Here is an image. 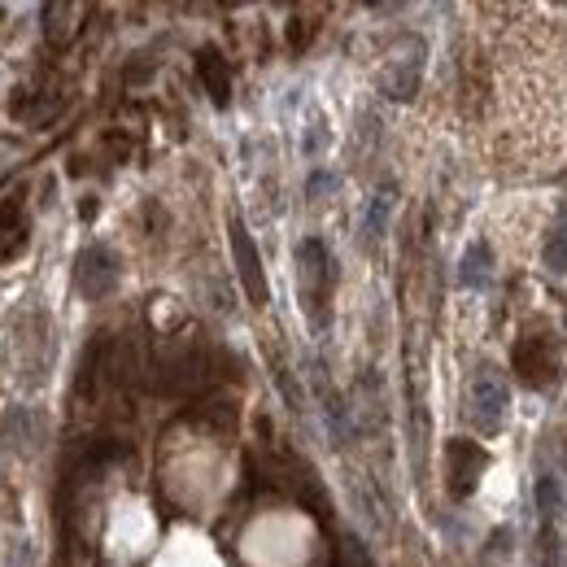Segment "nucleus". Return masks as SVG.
I'll list each match as a JSON object with an SVG mask.
<instances>
[{
	"instance_id": "1",
	"label": "nucleus",
	"mask_w": 567,
	"mask_h": 567,
	"mask_svg": "<svg viewBox=\"0 0 567 567\" xmlns=\"http://www.w3.org/2000/svg\"><path fill=\"white\" fill-rule=\"evenodd\" d=\"M467 420L481 436H494L511 420V384L497 367H476L467 384Z\"/></svg>"
},
{
	"instance_id": "2",
	"label": "nucleus",
	"mask_w": 567,
	"mask_h": 567,
	"mask_svg": "<svg viewBox=\"0 0 567 567\" xmlns=\"http://www.w3.org/2000/svg\"><path fill=\"white\" fill-rule=\"evenodd\" d=\"M511 367L528 389H550L559 380V341L550 332H524L511 350Z\"/></svg>"
},
{
	"instance_id": "3",
	"label": "nucleus",
	"mask_w": 567,
	"mask_h": 567,
	"mask_svg": "<svg viewBox=\"0 0 567 567\" xmlns=\"http://www.w3.org/2000/svg\"><path fill=\"white\" fill-rule=\"evenodd\" d=\"M74 284H79V292H83L87 301L110 297V292L118 288V258H114L105 245H87V249L79 254V262H74Z\"/></svg>"
},
{
	"instance_id": "4",
	"label": "nucleus",
	"mask_w": 567,
	"mask_h": 567,
	"mask_svg": "<svg viewBox=\"0 0 567 567\" xmlns=\"http://www.w3.org/2000/svg\"><path fill=\"white\" fill-rule=\"evenodd\" d=\"M424 40L420 35H411L398 53H393V62H389V71L380 79V87L393 96V101H411L415 92H420V79H424Z\"/></svg>"
},
{
	"instance_id": "5",
	"label": "nucleus",
	"mask_w": 567,
	"mask_h": 567,
	"mask_svg": "<svg viewBox=\"0 0 567 567\" xmlns=\"http://www.w3.org/2000/svg\"><path fill=\"white\" fill-rule=\"evenodd\" d=\"M485 450L476 445V441H450L445 445V467H450V494L454 497H467L476 494V485H481V472H485Z\"/></svg>"
},
{
	"instance_id": "6",
	"label": "nucleus",
	"mask_w": 567,
	"mask_h": 567,
	"mask_svg": "<svg viewBox=\"0 0 567 567\" xmlns=\"http://www.w3.org/2000/svg\"><path fill=\"white\" fill-rule=\"evenodd\" d=\"M231 254H236V271H240V284H245L249 301H254V306H267L262 258H258V249H254V240H249V231H245L240 218H231Z\"/></svg>"
},
{
	"instance_id": "7",
	"label": "nucleus",
	"mask_w": 567,
	"mask_h": 567,
	"mask_svg": "<svg viewBox=\"0 0 567 567\" xmlns=\"http://www.w3.org/2000/svg\"><path fill=\"white\" fill-rule=\"evenodd\" d=\"M297 262H301V276L310 284V306H319L328 297V284H332V258L323 249V240H301L297 245Z\"/></svg>"
},
{
	"instance_id": "8",
	"label": "nucleus",
	"mask_w": 567,
	"mask_h": 567,
	"mask_svg": "<svg viewBox=\"0 0 567 567\" xmlns=\"http://www.w3.org/2000/svg\"><path fill=\"white\" fill-rule=\"evenodd\" d=\"M22 249H27V214H22V202H18V197H9V202L0 206V262L18 258Z\"/></svg>"
},
{
	"instance_id": "9",
	"label": "nucleus",
	"mask_w": 567,
	"mask_h": 567,
	"mask_svg": "<svg viewBox=\"0 0 567 567\" xmlns=\"http://www.w3.org/2000/svg\"><path fill=\"white\" fill-rule=\"evenodd\" d=\"M542 262H546L555 276H564V271H567V202L555 210V223H550V231H546Z\"/></svg>"
},
{
	"instance_id": "10",
	"label": "nucleus",
	"mask_w": 567,
	"mask_h": 567,
	"mask_svg": "<svg viewBox=\"0 0 567 567\" xmlns=\"http://www.w3.org/2000/svg\"><path fill=\"white\" fill-rule=\"evenodd\" d=\"M197 74L206 79V87H210L214 105H227L231 79H227V66H223V58H218L214 49H202V53H197Z\"/></svg>"
},
{
	"instance_id": "11",
	"label": "nucleus",
	"mask_w": 567,
	"mask_h": 567,
	"mask_svg": "<svg viewBox=\"0 0 567 567\" xmlns=\"http://www.w3.org/2000/svg\"><path fill=\"white\" fill-rule=\"evenodd\" d=\"M71 18H79L74 4H49L44 9V35H49V44H58V49L71 44L74 31H79V22H71Z\"/></svg>"
},
{
	"instance_id": "12",
	"label": "nucleus",
	"mask_w": 567,
	"mask_h": 567,
	"mask_svg": "<svg viewBox=\"0 0 567 567\" xmlns=\"http://www.w3.org/2000/svg\"><path fill=\"white\" fill-rule=\"evenodd\" d=\"M489 267H494L489 245H485V240L467 245V254H463V271H458V284H463V288H485V284H489Z\"/></svg>"
},
{
	"instance_id": "13",
	"label": "nucleus",
	"mask_w": 567,
	"mask_h": 567,
	"mask_svg": "<svg viewBox=\"0 0 567 567\" xmlns=\"http://www.w3.org/2000/svg\"><path fill=\"white\" fill-rule=\"evenodd\" d=\"M389 206H393V193H389V188L371 197V206H367V218H362V231H367V236H380V231H384Z\"/></svg>"
},
{
	"instance_id": "14",
	"label": "nucleus",
	"mask_w": 567,
	"mask_h": 567,
	"mask_svg": "<svg viewBox=\"0 0 567 567\" xmlns=\"http://www.w3.org/2000/svg\"><path fill=\"white\" fill-rule=\"evenodd\" d=\"M337 567H371L367 550L358 546V537H346V546H341V555H337Z\"/></svg>"
}]
</instances>
